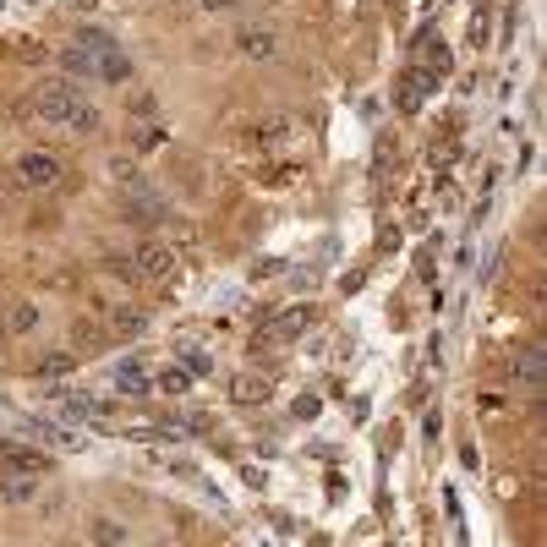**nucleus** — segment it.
I'll return each instance as SVG.
<instances>
[{"label": "nucleus", "mask_w": 547, "mask_h": 547, "mask_svg": "<svg viewBox=\"0 0 547 547\" xmlns=\"http://www.w3.org/2000/svg\"><path fill=\"white\" fill-rule=\"evenodd\" d=\"M88 542L93 547H121L126 542V526H121V520H110V515H93L88 520Z\"/></svg>", "instance_id": "nucleus-10"}, {"label": "nucleus", "mask_w": 547, "mask_h": 547, "mask_svg": "<svg viewBox=\"0 0 547 547\" xmlns=\"http://www.w3.org/2000/svg\"><path fill=\"white\" fill-rule=\"evenodd\" d=\"M110 323H115L121 334H143V312H132V307H126V312H110Z\"/></svg>", "instance_id": "nucleus-16"}, {"label": "nucleus", "mask_w": 547, "mask_h": 547, "mask_svg": "<svg viewBox=\"0 0 547 547\" xmlns=\"http://www.w3.org/2000/svg\"><path fill=\"white\" fill-rule=\"evenodd\" d=\"M55 411H61L66 422H83V416H93V411H99V405H93L88 394H61V400H55Z\"/></svg>", "instance_id": "nucleus-12"}, {"label": "nucleus", "mask_w": 547, "mask_h": 547, "mask_svg": "<svg viewBox=\"0 0 547 547\" xmlns=\"http://www.w3.org/2000/svg\"><path fill=\"white\" fill-rule=\"evenodd\" d=\"M312 318H318V312H312L307 301H301V307H285V312L269 323V329H263V340H296V334L312 329Z\"/></svg>", "instance_id": "nucleus-6"}, {"label": "nucleus", "mask_w": 547, "mask_h": 547, "mask_svg": "<svg viewBox=\"0 0 547 547\" xmlns=\"http://www.w3.org/2000/svg\"><path fill=\"white\" fill-rule=\"evenodd\" d=\"M33 493H39V471H22V465L0 471V498L6 504H33Z\"/></svg>", "instance_id": "nucleus-5"}, {"label": "nucleus", "mask_w": 547, "mask_h": 547, "mask_svg": "<svg viewBox=\"0 0 547 547\" xmlns=\"http://www.w3.org/2000/svg\"><path fill=\"white\" fill-rule=\"evenodd\" d=\"M247 143H252V154H279V148L296 143V121L290 115H269V121L247 126Z\"/></svg>", "instance_id": "nucleus-3"}, {"label": "nucleus", "mask_w": 547, "mask_h": 547, "mask_svg": "<svg viewBox=\"0 0 547 547\" xmlns=\"http://www.w3.org/2000/svg\"><path fill=\"white\" fill-rule=\"evenodd\" d=\"M186 6H208V11H219V6H236V0H186Z\"/></svg>", "instance_id": "nucleus-19"}, {"label": "nucleus", "mask_w": 547, "mask_h": 547, "mask_svg": "<svg viewBox=\"0 0 547 547\" xmlns=\"http://www.w3.org/2000/svg\"><path fill=\"white\" fill-rule=\"evenodd\" d=\"M427 93H433V77H427V72H405V77H400V88H394V104H400L405 115H416Z\"/></svg>", "instance_id": "nucleus-7"}, {"label": "nucleus", "mask_w": 547, "mask_h": 547, "mask_svg": "<svg viewBox=\"0 0 547 547\" xmlns=\"http://www.w3.org/2000/svg\"><path fill=\"white\" fill-rule=\"evenodd\" d=\"M132 258H137V274H143V279H159V285H165V279L176 274V252H170L165 241H143V247H137Z\"/></svg>", "instance_id": "nucleus-4"}, {"label": "nucleus", "mask_w": 547, "mask_h": 547, "mask_svg": "<svg viewBox=\"0 0 547 547\" xmlns=\"http://www.w3.org/2000/svg\"><path fill=\"white\" fill-rule=\"evenodd\" d=\"M66 367H72V356L55 351V356H44V362H39V378H55V372H66Z\"/></svg>", "instance_id": "nucleus-17"}, {"label": "nucleus", "mask_w": 547, "mask_h": 547, "mask_svg": "<svg viewBox=\"0 0 547 547\" xmlns=\"http://www.w3.org/2000/svg\"><path fill=\"white\" fill-rule=\"evenodd\" d=\"M236 400H241V405H247V400L263 405V400H269V383H263V378H241V383H236Z\"/></svg>", "instance_id": "nucleus-15"}, {"label": "nucleus", "mask_w": 547, "mask_h": 547, "mask_svg": "<svg viewBox=\"0 0 547 547\" xmlns=\"http://www.w3.org/2000/svg\"><path fill=\"white\" fill-rule=\"evenodd\" d=\"M154 389L159 394H186V389H192V372H186V367H165L154 378Z\"/></svg>", "instance_id": "nucleus-13"}, {"label": "nucleus", "mask_w": 547, "mask_h": 547, "mask_svg": "<svg viewBox=\"0 0 547 547\" xmlns=\"http://www.w3.org/2000/svg\"><path fill=\"white\" fill-rule=\"evenodd\" d=\"M33 99V115H39L44 126H55V132H77V137H93L104 126L99 104L88 99L83 88L72 83V77H50V83H39L28 93Z\"/></svg>", "instance_id": "nucleus-1"}, {"label": "nucleus", "mask_w": 547, "mask_h": 547, "mask_svg": "<svg viewBox=\"0 0 547 547\" xmlns=\"http://www.w3.org/2000/svg\"><path fill=\"white\" fill-rule=\"evenodd\" d=\"M11 334H28V329H39V307H28V301H22V307H11V323H6Z\"/></svg>", "instance_id": "nucleus-14"}, {"label": "nucleus", "mask_w": 547, "mask_h": 547, "mask_svg": "<svg viewBox=\"0 0 547 547\" xmlns=\"http://www.w3.org/2000/svg\"><path fill=\"white\" fill-rule=\"evenodd\" d=\"M236 50L247 55V61H269L279 44H274V33H269V28H241V33H236Z\"/></svg>", "instance_id": "nucleus-8"}, {"label": "nucleus", "mask_w": 547, "mask_h": 547, "mask_svg": "<svg viewBox=\"0 0 547 547\" xmlns=\"http://www.w3.org/2000/svg\"><path fill=\"white\" fill-rule=\"evenodd\" d=\"M104 274L121 279V285H137V279H143V274H137V258H132V252H104Z\"/></svg>", "instance_id": "nucleus-11"}, {"label": "nucleus", "mask_w": 547, "mask_h": 547, "mask_svg": "<svg viewBox=\"0 0 547 547\" xmlns=\"http://www.w3.org/2000/svg\"><path fill=\"white\" fill-rule=\"evenodd\" d=\"M11 176H17V186H33V192H55L66 181V165L55 154H44V148H28V154H17Z\"/></svg>", "instance_id": "nucleus-2"}, {"label": "nucleus", "mask_w": 547, "mask_h": 547, "mask_svg": "<svg viewBox=\"0 0 547 547\" xmlns=\"http://www.w3.org/2000/svg\"><path fill=\"white\" fill-rule=\"evenodd\" d=\"M115 389L132 394V400H143V394L154 389V378H148V367H143V362H121V367H115Z\"/></svg>", "instance_id": "nucleus-9"}, {"label": "nucleus", "mask_w": 547, "mask_h": 547, "mask_svg": "<svg viewBox=\"0 0 547 547\" xmlns=\"http://www.w3.org/2000/svg\"><path fill=\"white\" fill-rule=\"evenodd\" d=\"M186 372H192V378H208V372H214V362H208L203 351H186Z\"/></svg>", "instance_id": "nucleus-18"}]
</instances>
